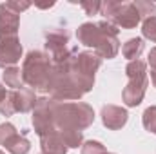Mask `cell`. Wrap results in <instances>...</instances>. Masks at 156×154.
Returning a JSON list of instances; mask_svg holds the SVG:
<instances>
[{"label":"cell","mask_w":156,"mask_h":154,"mask_svg":"<svg viewBox=\"0 0 156 154\" xmlns=\"http://www.w3.org/2000/svg\"><path fill=\"white\" fill-rule=\"evenodd\" d=\"M118 29L111 22H85L78 27L76 37L78 42L85 47H93L94 53L100 58H115L120 51V42H118Z\"/></svg>","instance_id":"cell-1"},{"label":"cell","mask_w":156,"mask_h":154,"mask_svg":"<svg viewBox=\"0 0 156 154\" xmlns=\"http://www.w3.org/2000/svg\"><path fill=\"white\" fill-rule=\"evenodd\" d=\"M94 121V111L83 102H56L55 100V125L56 131L75 129L83 131Z\"/></svg>","instance_id":"cell-2"},{"label":"cell","mask_w":156,"mask_h":154,"mask_svg":"<svg viewBox=\"0 0 156 154\" xmlns=\"http://www.w3.org/2000/svg\"><path fill=\"white\" fill-rule=\"evenodd\" d=\"M53 71L51 56L44 51H29L22 64V80L33 89L47 91Z\"/></svg>","instance_id":"cell-3"},{"label":"cell","mask_w":156,"mask_h":154,"mask_svg":"<svg viewBox=\"0 0 156 154\" xmlns=\"http://www.w3.org/2000/svg\"><path fill=\"white\" fill-rule=\"evenodd\" d=\"M125 75L129 78V82H127V85L123 87V93H122L123 103L127 107H136V105L142 103V100L145 96V91H147V85H149L145 62H142V60L129 62L127 67H125Z\"/></svg>","instance_id":"cell-4"},{"label":"cell","mask_w":156,"mask_h":154,"mask_svg":"<svg viewBox=\"0 0 156 154\" xmlns=\"http://www.w3.org/2000/svg\"><path fill=\"white\" fill-rule=\"evenodd\" d=\"M49 94L53 100L56 102H67V100H80L83 94L76 87V83L73 82V78L69 75L67 64H53V71H51V80H49Z\"/></svg>","instance_id":"cell-5"},{"label":"cell","mask_w":156,"mask_h":154,"mask_svg":"<svg viewBox=\"0 0 156 154\" xmlns=\"http://www.w3.org/2000/svg\"><path fill=\"white\" fill-rule=\"evenodd\" d=\"M100 15L105 16V22H111L113 26L122 29H133L142 20L134 2H115V0L102 2Z\"/></svg>","instance_id":"cell-6"},{"label":"cell","mask_w":156,"mask_h":154,"mask_svg":"<svg viewBox=\"0 0 156 154\" xmlns=\"http://www.w3.org/2000/svg\"><path fill=\"white\" fill-rule=\"evenodd\" d=\"M44 38H45V49H47V54L51 56V62L53 64H62L66 62L73 53H76L75 47H69V31L64 29V27H49L45 33H44Z\"/></svg>","instance_id":"cell-7"},{"label":"cell","mask_w":156,"mask_h":154,"mask_svg":"<svg viewBox=\"0 0 156 154\" xmlns=\"http://www.w3.org/2000/svg\"><path fill=\"white\" fill-rule=\"evenodd\" d=\"M33 127H35V132L38 136H44V134H49V132L56 131V125H55V100L53 98H47V96L37 98V103H35V109H33Z\"/></svg>","instance_id":"cell-8"},{"label":"cell","mask_w":156,"mask_h":154,"mask_svg":"<svg viewBox=\"0 0 156 154\" xmlns=\"http://www.w3.org/2000/svg\"><path fill=\"white\" fill-rule=\"evenodd\" d=\"M22 58V44L18 37H2L0 35V67H15V64Z\"/></svg>","instance_id":"cell-9"},{"label":"cell","mask_w":156,"mask_h":154,"mask_svg":"<svg viewBox=\"0 0 156 154\" xmlns=\"http://www.w3.org/2000/svg\"><path fill=\"white\" fill-rule=\"evenodd\" d=\"M127 111L123 109V107H118V105H104L102 107V121H104V125L107 127V129H111V131H118V129H122L125 123H127Z\"/></svg>","instance_id":"cell-10"},{"label":"cell","mask_w":156,"mask_h":154,"mask_svg":"<svg viewBox=\"0 0 156 154\" xmlns=\"http://www.w3.org/2000/svg\"><path fill=\"white\" fill-rule=\"evenodd\" d=\"M20 27V15L11 11L5 2L0 4V35L2 37H15Z\"/></svg>","instance_id":"cell-11"},{"label":"cell","mask_w":156,"mask_h":154,"mask_svg":"<svg viewBox=\"0 0 156 154\" xmlns=\"http://www.w3.org/2000/svg\"><path fill=\"white\" fill-rule=\"evenodd\" d=\"M11 98H13V105H15L16 113H29V111L35 109L37 96H35V91L29 89V87L11 91Z\"/></svg>","instance_id":"cell-12"},{"label":"cell","mask_w":156,"mask_h":154,"mask_svg":"<svg viewBox=\"0 0 156 154\" xmlns=\"http://www.w3.org/2000/svg\"><path fill=\"white\" fill-rule=\"evenodd\" d=\"M40 147L42 154H67V145L58 131L40 136Z\"/></svg>","instance_id":"cell-13"},{"label":"cell","mask_w":156,"mask_h":154,"mask_svg":"<svg viewBox=\"0 0 156 154\" xmlns=\"http://www.w3.org/2000/svg\"><path fill=\"white\" fill-rule=\"evenodd\" d=\"M4 147L11 154H27L29 149H31V143H29V140L24 134H15Z\"/></svg>","instance_id":"cell-14"},{"label":"cell","mask_w":156,"mask_h":154,"mask_svg":"<svg viewBox=\"0 0 156 154\" xmlns=\"http://www.w3.org/2000/svg\"><path fill=\"white\" fill-rule=\"evenodd\" d=\"M142 51H144V40H142V38L127 40V42L123 44V47H122L123 56H125V58H129L131 62H133V60H138V58H140V54H142Z\"/></svg>","instance_id":"cell-15"},{"label":"cell","mask_w":156,"mask_h":154,"mask_svg":"<svg viewBox=\"0 0 156 154\" xmlns=\"http://www.w3.org/2000/svg\"><path fill=\"white\" fill-rule=\"evenodd\" d=\"M2 76H4L5 85H7V87H13V91H16V89H22V87H24L22 71H20L18 67H7V69H4Z\"/></svg>","instance_id":"cell-16"},{"label":"cell","mask_w":156,"mask_h":154,"mask_svg":"<svg viewBox=\"0 0 156 154\" xmlns=\"http://www.w3.org/2000/svg\"><path fill=\"white\" fill-rule=\"evenodd\" d=\"M60 136L64 138L67 149H78L82 143H83V136H82V131H75V129H62L58 131Z\"/></svg>","instance_id":"cell-17"},{"label":"cell","mask_w":156,"mask_h":154,"mask_svg":"<svg viewBox=\"0 0 156 154\" xmlns=\"http://www.w3.org/2000/svg\"><path fill=\"white\" fill-rule=\"evenodd\" d=\"M142 121H144L145 131L156 134V105H151V107L145 109V113L142 116Z\"/></svg>","instance_id":"cell-18"},{"label":"cell","mask_w":156,"mask_h":154,"mask_svg":"<svg viewBox=\"0 0 156 154\" xmlns=\"http://www.w3.org/2000/svg\"><path fill=\"white\" fill-rule=\"evenodd\" d=\"M142 35L151 42H156V16H149L142 24Z\"/></svg>","instance_id":"cell-19"},{"label":"cell","mask_w":156,"mask_h":154,"mask_svg":"<svg viewBox=\"0 0 156 154\" xmlns=\"http://www.w3.org/2000/svg\"><path fill=\"white\" fill-rule=\"evenodd\" d=\"M134 5H136V9H138V13H140V16H142V18L154 16L156 4H153V2H145V0H136V2H134Z\"/></svg>","instance_id":"cell-20"},{"label":"cell","mask_w":156,"mask_h":154,"mask_svg":"<svg viewBox=\"0 0 156 154\" xmlns=\"http://www.w3.org/2000/svg\"><path fill=\"white\" fill-rule=\"evenodd\" d=\"M15 134H18V132H16V129H15L13 123H9V121L7 123H2L0 125V145H5Z\"/></svg>","instance_id":"cell-21"},{"label":"cell","mask_w":156,"mask_h":154,"mask_svg":"<svg viewBox=\"0 0 156 154\" xmlns=\"http://www.w3.org/2000/svg\"><path fill=\"white\" fill-rule=\"evenodd\" d=\"M105 147L100 143V142H93V140H89V142H85V143H82V154H105Z\"/></svg>","instance_id":"cell-22"},{"label":"cell","mask_w":156,"mask_h":154,"mask_svg":"<svg viewBox=\"0 0 156 154\" xmlns=\"http://www.w3.org/2000/svg\"><path fill=\"white\" fill-rule=\"evenodd\" d=\"M15 105H13V98H11V91H7V94L0 100V114L4 116H11L15 114Z\"/></svg>","instance_id":"cell-23"},{"label":"cell","mask_w":156,"mask_h":154,"mask_svg":"<svg viewBox=\"0 0 156 154\" xmlns=\"http://www.w3.org/2000/svg\"><path fill=\"white\" fill-rule=\"evenodd\" d=\"M80 7L85 11V15H100V9H102V2H96V0H93V2H80Z\"/></svg>","instance_id":"cell-24"},{"label":"cell","mask_w":156,"mask_h":154,"mask_svg":"<svg viewBox=\"0 0 156 154\" xmlns=\"http://www.w3.org/2000/svg\"><path fill=\"white\" fill-rule=\"evenodd\" d=\"M5 5L11 9V11H15L16 15H20L22 11H26V9H29V2H15V0H9V2H5Z\"/></svg>","instance_id":"cell-25"},{"label":"cell","mask_w":156,"mask_h":154,"mask_svg":"<svg viewBox=\"0 0 156 154\" xmlns=\"http://www.w3.org/2000/svg\"><path fill=\"white\" fill-rule=\"evenodd\" d=\"M149 65H151V69L156 71V47H153L149 51Z\"/></svg>","instance_id":"cell-26"},{"label":"cell","mask_w":156,"mask_h":154,"mask_svg":"<svg viewBox=\"0 0 156 154\" xmlns=\"http://www.w3.org/2000/svg\"><path fill=\"white\" fill-rule=\"evenodd\" d=\"M55 5V2H51V4H38L37 7H40V9H47V7H53Z\"/></svg>","instance_id":"cell-27"},{"label":"cell","mask_w":156,"mask_h":154,"mask_svg":"<svg viewBox=\"0 0 156 154\" xmlns=\"http://www.w3.org/2000/svg\"><path fill=\"white\" fill-rule=\"evenodd\" d=\"M151 82H153V85L156 87V71L154 69H151Z\"/></svg>","instance_id":"cell-28"},{"label":"cell","mask_w":156,"mask_h":154,"mask_svg":"<svg viewBox=\"0 0 156 154\" xmlns=\"http://www.w3.org/2000/svg\"><path fill=\"white\" fill-rule=\"evenodd\" d=\"M105 154H115V152H105Z\"/></svg>","instance_id":"cell-29"},{"label":"cell","mask_w":156,"mask_h":154,"mask_svg":"<svg viewBox=\"0 0 156 154\" xmlns=\"http://www.w3.org/2000/svg\"><path fill=\"white\" fill-rule=\"evenodd\" d=\"M0 154H5V152H2V151H0Z\"/></svg>","instance_id":"cell-30"}]
</instances>
